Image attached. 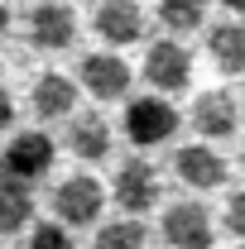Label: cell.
I'll return each mask as SVG.
<instances>
[{
  "instance_id": "1",
  "label": "cell",
  "mask_w": 245,
  "mask_h": 249,
  "mask_svg": "<svg viewBox=\"0 0 245 249\" xmlns=\"http://www.w3.org/2000/svg\"><path fill=\"white\" fill-rule=\"evenodd\" d=\"M125 134L140 149H154V144H163V139L178 134V110L168 101H159V96H140V101L125 106Z\"/></svg>"
},
{
  "instance_id": "2",
  "label": "cell",
  "mask_w": 245,
  "mask_h": 249,
  "mask_svg": "<svg viewBox=\"0 0 245 249\" xmlns=\"http://www.w3.org/2000/svg\"><path fill=\"white\" fill-rule=\"evenodd\" d=\"M111 196H116V206H121L125 216H144V211H154V206H159V173H154V163H144V158H125L121 173H116Z\"/></svg>"
},
{
  "instance_id": "3",
  "label": "cell",
  "mask_w": 245,
  "mask_h": 249,
  "mask_svg": "<svg viewBox=\"0 0 245 249\" xmlns=\"http://www.w3.org/2000/svg\"><path fill=\"white\" fill-rule=\"evenodd\" d=\"M48 168H53V139L39 134V129L15 134V139L5 144V154H0V173H10V178H20V182L43 178Z\"/></svg>"
},
{
  "instance_id": "4",
  "label": "cell",
  "mask_w": 245,
  "mask_h": 249,
  "mask_svg": "<svg viewBox=\"0 0 245 249\" xmlns=\"http://www.w3.org/2000/svg\"><path fill=\"white\" fill-rule=\"evenodd\" d=\"M163 240H168L173 249H207L216 240L212 211L197 206V201H173L168 216H163Z\"/></svg>"
},
{
  "instance_id": "5",
  "label": "cell",
  "mask_w": 245,
  "mask_h": 249,
  "mask_svg": "<svg viewBox=\"0 0 245 249\" xmlns=\"http://www.w3.org/2000/svg\"><path fill=\"white\" fill-rule=\"evenodd\" d=\"M101 206H106V192L96 178L87 173H77V178H67V182L53 192V211H58L62 225H92L101 216Z\"/></svg>"
},
{
  "instance_id": "6",
  "label": "cell",
  "mask_w": 245,
  "mask_h": 249,
  "mask_svg": "<svg viewBox=\"0 0 245 249\" xmlns=\"http://www.w3.org/2000/svg\"><path fill=\"white\" fill-rule=\"evenodd\" d=\"M77 38V15L62 5V0H43L29 10V43L43 53H58Z\"/></svg>"
},
{
  "instance_id": "7",
  "label": "cell",
  "mask_w": 245,
  "mask_h": 249,
  "mask_svg": "<svg viewBox=\"0 0 245 249\" xmlns=\"http://www.w3.org/2000/svg\"><path fill=\"white\" fill-rule=\"evenodd\" d=\"M144 77H149V87H159V91H183L187 82H192V58H187V48L173 43V38L149 43V53H144Z\"/></svg>"
},
{
  "instance_id": "8",
  "label": "cell",
  "mask_w": 245,
  "mask_h": 249,
  "mask_svg": "<svg viewBox=\"0 0 245 249\" xmlns=\"http://www.w3.org/2000/svg\"><path fill=\"white\" fill-rule=\"evenodd\" d=\"M77 77L96 101H121L130 91V62H121L116 53H87L77 62Z\"/></svg>"
},
{
  "instance_id": "9",
  "label": "cell",
  "mask_w": 245,
  "mask_h": 249,
  "mask_svg": "<svg viewBox=\"0 0 245 249\" xmlns=\"http://www.w3.org/2000/svg\"><path fill=\"white\" fill-rule=\"evenodd\" d=\"M241 124V106H236V91H202L197 106H192V129L202 139H231Z\"/></svg>"
},
{
  "instance_id": "10",
  "label": "cell",
  "mask_w": 245,
  "mask_h": 249,
  "mask_svg": "<svg viewBox=\"0 0 245 249\" xmlns=\"http://www.w3.org/2000/svg\"><path fill=\"white\" fill-rule=\"evenodd\" d=\"M96 34H101L111 48L140 43V38H144V10H140L135 0H101V10H96Z\"/></svg>"
},
{
  "instance_id": "11",
  "label": "cell",
  "mask_w": 245,
  "mask_h": 249,
  "mask_svg": "<svg viewBox=\"0 0 245 249\" xmlns=\"http://www.w3.org/2000/svg\"><path fill=\"white\" fill-rule=\"evenodd\" d=\"M173 168H178V178H183L187 187H202V192L226 187V178H231V163L216 154V149H207V144H187V149H178Z\"/></svg>"
},
{
  "instance_id": "12",
  "label": "cell",
  "mask_w": 245,
  "mask_h": 249,
  "mask_svg": "<svg viewBox=\"0 0 245 249\" xmlns=\"http://www.w3.org/2000/svg\"><path fill=\"white\" fill-rule=\"evenodd\" d=\"M67 149L82 158V163H101V158L111 154V124L101 120L96 110L77 115V120L67 124Z\"/></svg>"
},
{
  "instance_id": "13",
  "label": "cell",
  "mask_w": 245,
  "mask_h": 249,
  "mask_svg": "<svg viewBox=\"0 0 245 249\" xmlns=\"http://www.w3.org/2000/svg\"><path fill=\"white\" fill-rule=\"evenodd\" d=\"M72 106H77V82H72V77L43 72V77L34 82V115H39V120H58Z\"/></svg>"
},
{
  "instance_id": "14",
  "label": "cell",
  "mask_w": 245,
  "mask_h": 249,
  "mask_svg": "<svg viewBox=\"0 0 245 249\" xmlns=\"http://www.w3.org/2000/svg\"><path fill=\"white\" fill-rule=\"evenodd\" d=\"M29 216H34V192H29V182H20V178L0 173V235L24 230Z\"/></svg>"
},
{
  "instance_id": "15",
  "label": "cell",
  "mask_w": 245,
  "mask_h": 249,
  "mask_svg": "<svg viewBox=\"0 0 245 249\" xmlns=\"http://www.w3.org/2000/svg\"><path fill=\"white\" fill-rule=\"evenodd\" d=\"M207 48H212L216 67H221L226 77H236L245 67V29L241 24H216V29L207 34Z\"/></svg>"
},
{
  "instance_id": "16",
  "label": "cell",
  "mask_w": 245,
  "mask_h": 249,
  "mask_svg": "<svg viewBox=\"0 0 245 249\" xmlns=\"http://www.w3.org/2000/svg\"><path fill=\"white\" fill-rule=\"evenodd\" d=\"M144 240H149L144 225L130 216V220H116V225H101L92 249H144Z\"/></svg>"
},
{
  "instance_id": "17",
  "label": "cell",
  "mask_w": 245,
  "mask_h": 249,
  "mask_svg": "<svg viewBox=\"0 0 245 249\" xmlns=\"http://www.w3.org/2000/svg\"><path fill=\"white\" fill-rule=\"evenodd\" d=\"M154 10H159V19L168 29H197L202 15H207V0H159Z\"/></svg>"
},
{
  "instance_id": "18",
  "label": "cell",
  "mask_w": 245,
  "mask_h": 249,
  "mask_svg": "<svg viewBox=\"0 0 245 249\" xmlns=\"http://www.w3.org/2000/svg\"><path fill=\"white\" fill-rule=\"evenodd\" d=\"M24 249H72V235H67V225L43 220V225H34V235H29Z\"/></svg>"
},
{
  "instance_id": "19",
  "label": "cell",
  "mask_w": 245,
  "mask_h": 249,
  "mask_svg": "<svg viewBox=\"0 0 245 249\" xmlns=\"http://www.w3.org/2000/svg\"><path fill=\"white\" fill-rule=\"evenodd\" d=\"M221 225H226L231 235H245V196H241V192H231V196H226V211H221Z\"/></svg>"
},
{
  "instance_id": "20",
  "label": "cell",
  "mask_w": 245,
  "mask_h": 249,
  "mask_svg": "<svg viewBox=\"0 0 245 249\" xmlns=\"http://www.w3.org/2000/svg\"><path fill=\"white\" fill-rule=\"evenodd\" d=\"M10 120H15V101L10 91H0V129H10Z\"/></svg>"
},
{
  "instance_id": "21",
  "label": "cell",
  "mask_w": 245,
  "mask_h": 249,
  "mask_svg": "<svg viewBox=\"0 0 245 249\" xmlns=\"http://www.w3.org/2000/svg\"><path fill=\"white\" fill-rule=\"evenodd\" d=\"M10 34V10H5V0H0V38Z\"/></svg>"
},
{
  "instance_id": "22",
  "label": "cell",
  "mask_w": 245,
  "mask_h": 249,
  "mask_svg": "<svg viewBox=\"0 0 245 249\" xmlns=\"http://www.w3.org/2000/svg\"><path fill=\"white\" fill-rule=\"evenodd\" d=\"M221 5H226V10H231V15H236V10H241L245 0H221Z\"/></svg>"
}]
</instances>
